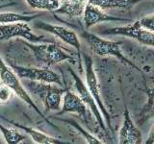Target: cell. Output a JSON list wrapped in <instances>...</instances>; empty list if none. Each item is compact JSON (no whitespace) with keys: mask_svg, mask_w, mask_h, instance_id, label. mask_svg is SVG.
<instances>
[{"mask_svg":"<svg viewBox=\"0 0 154 144\" xmlns=\"http://www.w3.org/2000/svg\"><path fill=\"white\" fill-rule=\"evenodd\" d=\"M81 36L86 40V42L88 43L91 50L95 55L100 57H114L122 62L123 64L131 66L132 68H135L137 71L142 72L141 68L138 67L136 64H134L132 61H130L122 52L120 42L105 40V38H100L99 36L95 35V34L84 30V29L81 30Z\"/></svg>","mask_w":154,"mask_h":144,"instance_id":"6da1fadb","label":"cell"},{"mask_svg":"<svg viewBox=\"0 0 154 144\" xmlns=\"http://www.w3.org/2000/svg\"><path fill=\"white\" fill-rule=\"evenodd\" d=\"M19 41L32 51L38 62H42L46 66H52L63 62H69L71 64H75L77 62V59L73 55H69V53L65 52L56 43H31L21 40H19Z\"/></svg>","mask_w":154,"mask_h":144,"instance_id":"7a4b0ae2","label":"cell"},{"mask_svg":"<svg viewBox=\"0 0 154 144\" xmlns=\"http://www.w3.org/2000/svg\"><path fill=\"white\" fill-rule=\"evenodd\" d=\"M0 81H1V83H3L4 85L9 86L17 97L20 98L23 102H25L29 107H31L38 114V116H41L47 124H49L50 126L56 128V126H54V125L48 120V118L45 116V114L41 112V110L38 109V107L32 99L31 95L29 94V92L21 84V82L17 77V75L14 73V71L12 69V67L4 62L1 56H0Z\"/></svg>","mask_w":154,"mask_h":144,"instance_id":"3957f363","label":"cell"},{"mask_svg":"<svg viewBox=\"0 0 154 144\" xmlns=\"http://www.w3.org/2000/svg\"><path fill=\"white\" fill-rule=\"evenodd\" d=\"M30 91L37 94L45 106L47 112H57L60 110L62 106L63 95L65 89L62 86H56L54 84L42 83V82L31 81L26 83Z\"/></svg>","mask_w":154,"mask_h":144,"instance_id":"277c9868","label":"cell"},{"mask_svg":"<svg viewBox=\"0 0 154 144\" xmlns=\"http://www.w3.org/2000/svg\"><path fill=\"white\" fill-rule=\"evenodd\" d=\"M82 64H84V67H85V77H86V86H87V88H88V90L90 91V93L94 97L95 103L97 104L100 112H101V113H102V116L106 119L108 129L113 133V128H112V125H111L110 113L108 112L107 109H106V107L103 104L102 99H101L100 89H99L100 86H99V83H98L97 76H96L94 68V61H93V59H91V57L90 55L84 53Z\"/></svg>","mask_w":154,"mask_h":144,"instance_id":"5b68a950","label":"cell"},{"mask_svg":"<svg viewBox=\"0 0 154 144\" xmlns=\"http://www.w3.org/2000/svg\"><path fill=\"white\" fill-rule=\"evenodd\" d=\"M12 67V69L14 71V73L17 75L19 79H26L29 81L34 82H42V83H48L58 85L59 86H64V83L62 81V77L55 72L51 70L48 67H29V66H22L16 64H9Z\"/></svg>","mask_w":154,"mask_h":144,"instance_id":"8992f818","label":"cell"},{"mask_svg":"<svg viewBox=\"0 0 154 144\" xmlns=\"http://www.w3.org/2000/svg\"><path fill=\"white\" fill-rule=\"evenodd\" d=\"M14 38H24L31 43L49 42L45 36L36 35L29 26L28 22L16 21L1 24L0 25V41L9 40Z\"/></svg>","mask_w":154,"mask_h":144,"instance_id":"52a82bcc","label":"cell"},{"mask_svg":"<svg viewBox=\"0 0 154 144\" xmlns=\"http://www.w3.org/2000/svg\"><path fill=\"white\" fill-rule=\"evenodd\" d=\"M100 34L105 36H122L130 38L141 44L149 47H152L154 43L153 32L142 28L138 20L132 24H129V25L107 28L101 31Z\"/></svg>","mask_w":154,"mask_h":144,"instance_id":"ba28073f","label":"cell"},{"mask_svg":"<svg viewBox=\"0 0 154 144\" xmlns=\"http://www.w3.org/2000/svg\"><path fill=\"white\" fill-rule=\"evenodd\" d=\"M35 27L40 30H43L49 34L54 35L56 38L61 40L63 42L66 43L77 50V62L79 64V70H83L81 59V42L78 36L74 30L60 25H53L51 23H47L42 20H38L35 23Z\"/></svg>","mask_w":154,"mask_h":144,"instance_id":"9c48e42d","label":"cell"},{"mask_svg":"<svg viewBox=\"0 0 154 144\" xmlns=\"http://www.w3.org/2000/svg\"><path fill=\"white\" fill-rule=\"evenodd\" d=\"M69 72L70 73L72 79H73V81H74V86H75V89L77 91V93H78V95H79V97L84 102V104L87 106V108L90 110V112L94 114V116L96 120V122H97L101 131H102L104 134H107L108 129H107V127H106V124L104 123L102 113H101L97 104L95 103L94 97L91 96L90 91L88 90V88H87V86H85L84 82L81 80L80 77L77 75L74 72V70L72 68H70V67H69Z\"/></svg>","mask_w":154,"mask_h":144,"instance_id":"30bf717a","label":"cell"},{"mask_svg":"<svg viewBox=\"0 0 154 144\" xmlns=\"http://www.w3.org/2000/svg\"><path fill=\"white\" fill-rule=\"evenodd\" d=\"M65 113H76L78 116L82 118L88 124L89 119L91 118V112L88 110L87 106L81 100L79 95L75 94L69 88H65V92L63 95L62 106L57 115L65 114Z\"/></svg>","mask_w":154,"mask_h":144,"instance_id":"8fae6325","label":"cell"},{"mask_svg":"<svg viewBox=\"0 0 154 144\" xmlns=\"http://www.w3.org/2000/svg\"><path fill=\"white\" fill-rule=\"evenodd\" d=\"M82 16L86 29H90L101 22H131L130 19L109 16L104 12V10L90 3L86 4Z\"/></svg>","mask_w":154,"mask_h":144,"instance_id":"7c38bea8","label":"cell"},{"mask_svg":"<svg viewBox=\"0 0 154 144\" xmlns=\"http://www.w3.org/2000/svg\"><path fill=\"white\" fill-rule=\"evenodd\" d=\"M143 136L141 131L133 122L128 108L125 106L123 112V121L119 132V144H141Z\"/></svg>","mask_w":154,"mask_h":144,"instance_id":"4fadbf2b","label":"cell"},{"mask_svg":"<svg viewBox=\"0 0 154 144\" xmlns=\"http://www.w3.org/2000/svg\"><path fill=\"white\" fill-rule=\"evenodd\" d=\"M4 120L7 121L9 124H11L12 126L21 130L24 134H28L35 143H38V144H67V142L62 140V139L50 136H48V134L42 133L41 131H38V130L34 129L32 127L25 126V125H22L20 123H17L16 121H13V120L6 119V118H4Z\"/></svg>","mask_w":154,"mask_h":144,"instance_id":"5bb4252c","label":"cell"},{"mask_svg":"<svg viewBox=\"0 0 154 144\" xmlns=\"http://www.w3.org/2000/svg\"><path fill=\"white\" fill-rule=\"evenodd\" d=\"M143 0H88V3L104 10H119L128 12Z\"/></svg>","mask_w":154,"mask_h":144,"instance_id":"9a60e30c","label":"cell"},{"mask_svg":"<svg viewBox=\"0 0 154 144\" xmlns=\"http://www.w3.org/2000/svg\"><path fill=\"white\" fill-rule=\"evenodd\" d=\"M0 133L5 139V142L8 144H18L26 139V136L18 131L17 128H7L0 124Z\"/></svg>","mask_w":154,"mask_h":144,"instance_id":"2e32d148","label":"cell"},{"mask_svg":"<svg viewBox=\"0 0 154 144\" xmlns=\"http://www.w3.org/2000/svg\"><path fill=\"white\" fill-rule=\"evenodd\" d=\"M40 14H24L19 13H13V12H3L0 13V24L16 22V21H25L30 22L34 19L38 18Z\"/></svg>","mask_w":154,"mask_h":144,"instance_id":"e0dca14e","label":"cell"},{"mask_svg":"<svg viewBox=\"0 0 154 144\" xmlns=\"http://www.w3.org/2000/svg\"><path fill=\"white\" fill-rule=\"evenodd\" d=\"M28 6L33 10L55 12L60 6V0H25Z\"/></svg>","mask_w":154,"mask_h":144,"instance_id":"ac0fdd59","label":"cell"},{"mask_svg":"<svg viewBox=\"0 0 154 144\" xmlns=\"http://www.w3.org/2000/svg\"><path fill=\"white\" fill-rule=\"evenodd\" d=\"M55 118L59 120V121L66 123V124H69V125H70V126L73 127L77 132L82 134V136L86 139V141L88 142L89 144H102V143H104L102 140H100L98 137L94 136V134H91L88 131H86L83 127L80 126V124H78L76 121H74V120H72V119H62V118H59V117H55Z\"/></svg>","mask_w":154,"mask_h":144,"instance_id":"d6986e66","label":"cell"},{"mask_svg":"<svg viewBox=\"0 0 154 144\" xmlns=\"http://www.w3.org/2000/svg\"><path fill=\"white\" fill-rule=\"evenodd\" d=\"M146 94H147V101L146 104L143 106L141 114H140V119L138 121L139 125H143L147 119L153 116V88H147Z\"/></svg>","mask_w":154,"mask_h":144,"instance_id":"ffe728a7","label":"cell"},{"mask_svg":"<svg viewBox=\"0 0 154 144\" xmlns=\"http://www.w3.org/2000/svg\"><path fill=\"white\" fill-rule=\"evenodd\" d=\"M13 90L3 83H0V105L9 103L13 99Z\"/></svg>","mask_w":154,"mask_h":144,"instance_id":"44dd1931","label":"cell"},{"mask_svg":"<svg viewBox=\"0 0 154 144\" xmlns=\"http://www.w3.org/2000/svg\"><path fill=\"white\" fill-rule=\"evenodd\" d=\"M61 3H71V4H81L86 5L88 3V0H60Z\"/></svg>","mask_w":154,"mask_h":144,"instance_id":"7402d4cb","label":"cell"},{"mask_svg":"<svg viewBox=\"0 0 154 144\" xmlns=\"http://www.w3.org/2000/svg\"><path fill=\"white\" fill-rule=\"evenodd\" d=\"M16 5V3H7V4H2V5H0V9H5V8H9V7H11V6H14Z\"/></svg>","mask_w":154,"mask_h":144,"instance_id":"603a6c76","label":"cell"},{"mask_svg":"<svg viewBox=\"0 0 154 144\" xmlns=\"http://www.w3.org/2000/svg\"><path fill=\"white\" fill-rule=\"evenodd\" d=\"M152 134H153V131L151 130V131H150V136H149V137H148L149 140H146V143H153V140H152Z\"/></svg>","mask_w":154,"mask_h":144,"instance_id":"cb8c5ba5","label":"cell"},{"mask_svg":"<svg viewBox=\"0 0 154 144\" xmlns=\"http://www.w3.org/2000/svg\"><path fill=\"white\" fill-rule=\"evenodd\" d=\"M0 144H1V140H0Z\"/></svg>","mask_w":154,"mask_h":144,"instance_id":"d4e9b609","label":"cell"}]
</instances>
